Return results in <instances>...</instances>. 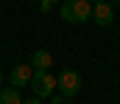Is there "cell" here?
I'll return each instance as SVG.
<instances>
[{
  "label": "cell",
  "instance_id": "cell-11",
  "mask_svg": "<svg viewBox=\"0 0 120 104\" xmlns=\"http://www.w3.org/2000/svg\"><path fill=\"white\" fill-rule=\"evenodd\" d=\"M3 79H6V76H3V73H0V90H3Z\"/></svg>",
  "mask_w": 120,
  "mask_h": 104
},
{
  "label": "cell",
  "instance_id": "cell-3",
  "mask_svg": "<svg viewBox=\"0 0 120 104\" xmlns=\"http://www.w3.org/2000/svg\"><path fill=\"white\" fill-rule=\"evenodd\" d=\"M78 90H81V73L78 70H61L59 73V96L73 99V96H78Z\"/></svg>",
  "mask_w": 120,
  "mask_h": 104
},
{
  "label": "cell",
  "instance_id": "cell-8",
  "mask_svg": "<svg viewBox=\"0 0 120 104\" xmlns=\"http://www.w3.org/2000/svg\"><path fill=\"white\" fill-rule=\"evenodd\" d=\"M39 11H42V14L53 11V3H50V0H42V3H39Z\"/></svg>",
  "mask_w": 120,
  "mask_h": 104
},
{
  "label": "cell",
  "instance_id": "cell-2",
  "mask_svg": "<svg viewBox=\"0 0 120 104\" xmlns=\"http://www.w3.org/2000/svg\"><path fill=\"white\" fill-rule=\"evenodd\" d=\"M31 90H34V99H53L59 90V76H53L50 70H36Z\"/></svg>",
  "mask_w": 120,
  "mask_h": 104
},
{
  "label": "cell",
  "instance_id": "cell-1",
  "mask_svg": "<svg viewBox=\"0 0 120 104\" xmlns=\"http://www.w3.org/2000/svg\"><path fill=\"white\" fill-rule=\"evenodd\" d=\"M59 14L70 25H84L92 17V6H90V0H64L59 6Z\"/></svg>",
  "mask_w": 120,
  "mask_h": 104
},
{
  "label": "cell",
  "instance_id": "cell-10",
  "mask_svg": "<svg viewBox=\"0 0 120 104\" xmlns=\"http://www.w3.org/2000/svg\"><path fill=\"white\" fill-rule=\"evenodd\" d=\"M22 104H42V99H25Z\"/></svg>",
  "mask_w": 120,
  "mask_h": 104
},
{
  "label": "cell",
  "instance_id": "cell-5",
  "mask_svg": "<svg viewBox=\"0 0 120 104\" xmlns=\"http://www.w3.org/2000/svg\"><path fill=\"white\" fill-rule=\"evenodd\" d=\"M92 20H95V25H101V28H106V25H112L115 23V8H112V3H92Z\"/></svg>",
  "mask_w": 120,
  "mask_h": 104
},
{
  "label": "cell",
  "instance_id": "cell-6",
  "mask_svg": "<svg viewBox=\"0 0 120 104\" xmlns=\"http://www.w3.org/2000/svg\"><path fill=\"white\" fill-rule=\"evenodd\" d=\"M31 68H34V70H50V68H53V54L45 51V48L34 51V54H31Z\"/></svg>",
  "mask_w": 120,
  "mask_h": 104
},
{
  "label": "cell",
  "instance_id": "cell-4",
  "mask_svg": "<svg viewBox=\"0 0 120 104\" xmlns=\"http://www.w3.org/2000/svg\"><path fill=\"white\" fill-rule=\"evenodd\" d=\"M34 73L36 70L31 68V65H14L11 73H8V82H11V87L14 90H22V87H31V82H34Z\"/></svg>",
  "mask_w": 120,
  "mask_h": 104
},
{
  "label": "cell",
  "instance_id": "cell-7",
  "mask_svg": "<svg viewBox=\"0 0 120 104\" xmlns=\"http://www.w3.org/2000/svg\"><path fill=\"white\" fill-rule=\"evenodd\" d=\"M25 99L20 96V90H14V87H3L0 90V104H22Z\"/></svg>",
  "mask_w": 120,
  "mask_h": 104
},
{
  "label": "cell",
  "instance_id": "cell-9",
  "mask_svg": "<svg viewBox=\"0 0 120 104\" xmlns=\"http://www.w3.org/2000/svg\"><path fill=\"white\" fill-rule=\"evenodd\" d=\"M50 104H67V99H64V96H53V99H50Z\"/></svg>",
  "mask_w": 120,
  "mask_h": 104
}]
</instances>
